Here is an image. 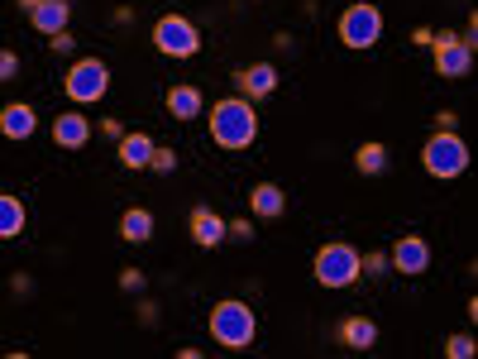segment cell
Here are the masks:
<instances>
[{
	"label": "cell",
	"mask_w": 478,
	"mask_h": 359,
	"mask_svg": "<svg viewBox=\"0 0 478 359\" xmlns=\"http://www.w3.org/2000/svg\"><path fill=\"white\" fill-rule=\"evenodd\" d=\"M211 140L220 149H249L253 140H259V111H253V101H244V96L215 101V111H211Z\"/></svg>",
	"instance_id": "6da1fadb"
},
{
	"label": "cell",
	"mask_w": 478,
	"mask_h": 359,
	"mask_svg": "<svg viewBox=\"0 0 478 359\" xmlns=\"http://www.w3.org/2000/svg\"><path fill=\"white\" fill-rule=\"evenodd\" d=\"M33 5H39V0H20V10H24V15H29V10H33Z\"/></svg>",
	"instance_id": "f546056e"
},
{
	"label": "cell",
	"mask_w": 478,
	"mask_h": 359,
	"mask_svg": "<svg viewBox=\"0 0 478 359\" xmlns=\"http://www.w3.org/2000/svg\"><path fill=\"white\" fill-rule=\"evenodd\" d=\"M473 350H478L473 335H450V340H445V354H450V359H473Z\"/></svg>",
	"instance_id": "603a6c76"
},
{
	"label": "cell",
	"mask_w": 478,
	"mask_h": 359,
	"mask_svg": "<svg viewBox=\"0 0 478 359\" xmlns=\"http://www.w3.org/2000/svg\"><path fill=\"white\" fill-rule=\"evenodd\" d=\"M120 163L125 168H148V153H153V140L148 134H120Z\"/></svg>",
	"instance_id": "ac0fdd59"
},
{
	"label": "cell",
	"mask_w": 478,
	"mask_h": 359,
	"mask_svg": "<svg viewBox=\"0 0 478 359\" xmlns=\"http://www.w3.org/2000/svg\"><path fill=\"white\" fill-rule=\"evenodd\" d=\"M211 335H215V345H225V350H249L253 335H259V316H253V306H244V302H220L211 312Z\"/></svg>",
	"instance_id": "7a4b0ae2"
},
{
	"label": "cell",
	"mask_w": 478,
	"mask_h": 359,
	"mask_svg": "<svg viewBox=\"0 0 478 359\" xmlns=\"http://www.w3.org/2000/svg\"><path fill=\"white\" fill-rule=\"evenodd\" d=\"M358 278V249L345 245V239H335L316 254V283L320 287H349Z\"/></svg>",
	"instance_id": "52a82bcc"
},
{
	"label": "cell",
	"mask_w": 478,
	"mask_h": 359,
	"mask_svg": "<svg viewBox=\"0 0 478 359\" xmlns=\"http://www.w3.org/2000/svg\"><path fill=\"white\" fill-rule=\"evenodd\" d=\"M100 134H106V140H120L125 130H120V120H100Z\"/></svg>",
	"instance_id": "f1b7e54d"
},
{
	"label": "cell",
	"mask_w": 478,
	"mask_h": 359,
	"mask_svg": "<svg viewBox=\"0 0 478 359\" xmlns=\"http://www.w3.org/2000/svg\"><path fill=\"white\" fill-rule=\"evenodd\" d=\"M120 287H125V293H139V287H144V273H139V268H125V273H120Z\"/></svg>",
	"instance_id": "484cf974"
},
{
	"label": "cell",
	"mask_w": 478,
	"mask_h": 359,
	"mask_svg": "<svg viewBox=\"0 0 478 359\" xmlns=\"http://www.w3.org/2000/svg\"><path fill=\"white\" fill-rule=\"evenodd\" d=\"M120 235H125L129 245H144V239H153V211L129 207L125 216H120Z\"/></svg>",
	"instance_id": "e0dca14e"
},
{
	"label": "cell",
	"mask_w": 478,
	"mask_h": 359,
	"mask_svg": "<svg viewBox=\"0 0 478 359\" xmlns=\"http://www.w3.org/2000/svg\"><path fill=\"white\" fill-rule=\"evenodd\" d=\"M421 163H425V173L431 178H459L469 168V144L459 140L454 130H435L431 140H425V149H421Z\"/></svg>",
	"instance_id": "3957f363"
},
{
	"label": "cell",
	"mask_w": 478,
	"mask_h": 359,
	"mask_svg": "<svg viewBox=\"0 0 478 359\" xmlns=\"http://www.w3.org/2000/svg\"><path fill=\"white\" fill-rule=\"evenodd\" d=\"M383 39V10L368 5V0H358V5H349L345 15H339V44L354 48V53H364V48H373Z\"/></svg>",
	"instance_id": "277c9868"
},
{
	"label": "cell",
	"mask_w": 478,
	"mask_h": 359,
	"mask_svg": "<svg viewBox=\"0 0 478 359\" xmlns=\"http://www.w3.org/2000/svg\"><path fill=\"white\" fill-rule=\"evenodd\" d=\"M225 235H234V239H253V220H230Z\"/></svg>",
	"instance_id": "4316f807"
},
{
	"label": "cell",
	"mask_w": 478,
	"mask_h": 359,
	"mask_svg": "<svg viewBox=\"0 0 478 359\" xmlns=\"http://www.w3.org/2000/svg\"><path fill=\"white\" fill-rule=\"evenodd\" d=\"M431 48H435V73L440 77H469V63H473V44H464V39H454V34H435L431 39Z\"/></svg>",
	"instance_id": "ba28073f"
},
{
	"label": "cell",
	"mask_w": 478,
	"mask_h": 359,
	"mask_svg": "<svg viewBox=\"0 0 478 359\" xmlns=\"http://www.w3.org/2000/svg\"><path fill=\"white\" fill-rule=\"evenodd\" d=\"M234 82H239V92H244V101H263V96H272V92H278V67H272V63L239 67V73H234Z\"/></svg>",
	"instance_id": "30bf717a"
},
{
	"label": "cell",
	"mask_w": 478,
	"mask_h": 359,
	"mask_svg": "<svg viewBox=\"0 0 478 359\" xmlns=\"http://www.w3.org/2000/svg\"><path fill=\"white\" fill-rule=\"evenodd\" d=\"M33 130H39V115H33L29 101H10V106L0 111V134H5V140H29Z\"/></svg>",
	"instance_id": "7c38bea8"
},
{
	"label": "cell",
	"mask_w": 478,
	"mask_h": 359,
	"mask_svg": "<svg viewBox=\"0 0 478 359\" xmlns=\"http://www.w3.org/2000/svg\"><path fill=\"white\" fill-rule=\"evenodd\" d=\"M148 168H153V173H173V168H177V153L153 144V153H148Z\"/></svg>",
	"instance_id": "7402d4cb"
},
{
	"label": "cell",
	"mask_w": 478,
	"mask_h": 359,
	"mask_svg": "<svg viewBox=\"0 0 478 359\" xmlns=\"http://www.w3.org/2000/svg\"><path fill=\"white\" fill-rule=\"evenodd\" d=\"M249 211L259 216V220H278V216L287 211V192H282L278 182H259V187L249 192Z\"/></svg>",
	"instance_id": "5bb4252c"
},
{
	"label": "cell",
	"mask_w": 478,
	"mask_h": 359,
	"mask_svg": "<svg viewBox=\"0 0 478 359\" xmlns=\"http://www.w3.org/2000/svg\"><path fill=\"white\" fill-rule=\"evenodd\" d=\"M358 273H373V278H378V273H387V254H358Z\"/></svg>",
	"instance_id": "d4e9b609"
},
{
	"label": "cell",
	"mask_w": 478,
	"mask_h": 359,
	"mask_svg": "<svg viewBox=\"0 0 478 359\" xmlns=\"http://www.w3.org/2000/svg\"><path fill=\"white\" fill-rule=\"evenodd\" d=\"M48 44H53V53H72V48H77V39H72V34H53V39H48Z\"/></svg>",
	"instance_id": "83f0119b"
},
{
	"label": "cell",
	"mask_w": 478,
	"mask_h": 359,
	"mask_svg": "<svg viewBox=\"0 0 478 359\" xmlns=\"http://www.w3.org/2000/svg\"><path fill=\"white\" fill-rule=\"evenodd\" d=\"M20 77V53L14 48H0V82H14Z\"/></svg>",
	"instance_id": "cb8c5ba5"
},
{
	"label": "cell",
	"mask_w": 478,
	"mask_h": 359,
	"mask_svg": "<svg viewBox=\"0 0 478 359\" xmlns=\"http://www.w3.org/2000/svg\"><path fill=\"white\" fill-rule=\"evenodd\" d=\"M339 345H349V350H373L378 345V326H373V316H345L339 321Z\"/></svg>",
	"instance_id": "2e32d148"
},
{
	"label": "cell",
	"mask_w": 478,
	"mask_h": 359,
	"mask_svg": "<svg viewBox=\"0 0 478 359\" xmlns=\"http://www.w3.org/2000/svg\"><path fill=\"white\" fill-rule=\"evenodd\" d=\"M186 226H192V239H196L201 249H215L220 239H225V220H220V216H215L211 207H196V211H192V220H186Z\"/></svg>",
	"instance_id": "9a60e30c"
},
{
	"label": "cell",
	"mask_w": 478,
	"mask_h": 359,
	"mask_svg": "<svg viewBox=\"0 0 478 359\" xmlns=\"http://www.w3.org/2000/svg\"><path fill=\"white\" fill-rule=\"evenodd\" d=\"M153 48L163 58H196L201 53V29L186 20V15H163L153 24Z\"/></svg>",
	"instance_id": "8992f818"
},
{
	"label": "cell",
	"mask_w": 478,
	"mask_h": 359,
	"mask_svg": "<svg viewBox=\"0 0 478 359\" xmlns=\"http://www.w3.org/2000/svg\"><path fill=\"white\" fill-rule=\"evenodd\" d=\"M201 106H206V101H201L196 87H173L167 92V111H173V120H196Z\"/></svg>",
	"instance_id": "d6986e66"
},
{
	"label": "cell",
	"mask_w": 478,
	"mask_h": 359,
	"mask_svg": "<svg viewBox=\"0 0 478 359\" xmlns=\"http://www.w3.org/2000/svg\"><path fill=\"white\" fill-rule=\"evenodd\" d=\"M53 140L62 144V149H81L91 140V120L81 115V111H62L58 120H53Z\"/></svg>",
	"instance_id": "4fadbf2b"
},
{
	"label": "cell",
	"mask_w": 478,
	"mask_h": 359,
	"mask_svg": "<svg viewBox=\"0 0 478 359\" xmlns=\"http://www.w3.org/2000/svg\"><path fill=\"white\" fill-rule=\"evenodd\" d=\"M29 20H33V29L39 34H62L67 29V20H72V0H39V5L29 10Z\"/></svg>",
	"instance_id": "8fae6325"
},
{
	"label": "cell",
	"mask_w": 478,
	"mask_h": 359,
	"mask_svg": "<svg viewBox=\"0 0 478 359\" xmlns=\"http://www.w3.org/2000/svg\"><path fill=\"white\" fill-rule=\"evenodd\" d=\"M354 168H358L364 178H378L383 168H387V149H383L378 140H373V144H358V153H354Z\"/></svg>",
	"instance_id": "44dd1931"
},
{
	"label": "cell",
	"mask_w": 478,
	"mask_h": 359,
	"mask_svg": "<svg viewBox=\"0 0 478 359\" xmlns=\"http://www.w3.org/2000/svg\"><path fill=\"white\" fill-rule=\"evenodd\" d=\"M387 268L406 273V278H421V273L431 268V245H425L421 235H402L397 245H392V254H387Z\"/></svg>",
	"instance_id": "9c48e42d"
},
{
	"label": "cell",
	"mask_w": 478,
	"mask_h": 359,
	"mask_svg": "<svg viewBox=\"0 0 478 359\" xmlns=\"http://www.w3.org/2000/svg\"><path fill=\"white\" fill-rule=\"evenodd\" d=\"M62 87H67V101L91 106V101H100V96L110 92V67L100 63V58H77L72 67H67Z\"/></svg>",
	"instance_id": "5b68a950"
},
{
	"label": "cell",
	"mask_w": 478,
	"mask_h": 359,
	"mask_svg": "<svg viewBox=\"0 0 478 359\" xmlns=\"http://www.w3.org/2000/svg\"><path fill=\"white\" fill-rule=\"evenodd\" d=\"M20 230H24V201L0 192V239H14Z\"/></svg>",
	"instance_id": "ffe728a7"
}]
</instances>
